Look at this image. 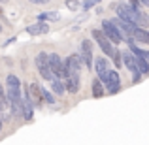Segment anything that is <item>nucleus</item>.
Instances as JSON below:
<instances>
[{"label":"nucleus","instance_id":"nucleus-17","mask_svg":"<svg viewBox=\"0 0 149 145\" xmlns=\"http://www.w3.org/2000/svg\"><path fill=\"white\" fill-rule=\"evenodd\" d=\"M38 21H42V23H57V21H61V13H58V11H42V13L38 15Z\"/></svg>","mask_w":149,"mask_h":145},{"label":"nucleus","instance_id":"nucleus-11","mask_svg":"<svg viewBox=\"0 0 149 145\" xmlns=\"http://www.w3.org/2000/svg\"><path fill=\"white\" fill-rule=\"evenodd\" d=\"M62 81H64L66 92H70V94H77V92H79V89H81V79H79V76H76V74H68V76H66Z\"/></svg>","mask_w":149,"mask_h":145},{"label":"nucleus","instance_id":"nucleus-16","mask_svg":"<svg viewBox=\"0 0 149 145\" xmlns=\"http://www.w3.org/2000/svg\"><path fill=\"white\" fill-rule=\"evenodd\" d=\"M128 51H130L134 57H140V58H143V60L147 62V66H149V51L146 49H140L138 45L134 44V42H128Z\"/></svg>","mask_w":149,"mask_h":145},{"label":"nucleus","instance_id":"nucleus-27","mask_svg":"<svg viewBox=\"0 0 149 145\" xmlns=\"http://www.w3.org/2000/svg\"><path fill=\"white\" fill-rule=\"evenodd\" d=\"M142 2V8H149V0H140Z\"/></svg>","mask_w":149,"mask_h":145},{"label":"nucleus","instance_id":"nucleus-4","mask_svg":"<svg viewBox=\"0 0 149 145\" xmlns=\"http://www.w3.org/2000/svg\"><path fill=\"white\" fill-rule=\"evenodd\" d=\"M100 30L104 32V36L108 38L113 45H117V44H121V42H123V34H121V30L117 28V26L113 25L109 19H104V21H102V28Z\"/></svg>","mask_w":149,"mask_h":145},{"label":"nucleus","instance_id":"nucleus-28","mask_svg":"<svg viewBox=\"0 0 149 145\" xmlns=\"http://www.w3.org/2000/svg\"><path fill=\"white\" fill-rule=\"evenodd\" d=\"M0 2H2V4H6V2H8V0H0Z\"/></svg>","mask_w":149,"mask_h":145},{"label":"nucleus","instance_id":"nucleus-8","mask_svg":"<svg viewBox=\"0 0 149 145\" xmlns=\"http://www.w3.org/2000/svg\"><path fill=\"white\" fill-rule=\"evenodd\" d=\"M64 68H66V76H68V74H76V76H79L81 68H83V62H81L79 53L68 55V57L64 58Z\"/></svg>","mask_w":149,"mask_h":145},{"label":"nucleus","instance_id":"nucleus-13","mask_svg":"<svg viewBox=\"0 0 149 145\" xmlns=\"http://www.w3.org/2000/svg\"><path fill=\"white\" fill-rule=\"evenodd\" d=\"M47 32H49V23L36 21V23L26 26V34H30V36H44V34H47Z\"/></svg>","mask_w":149,"mask_h":145},{"label":"nucleus","instance_id":"nucleus-3","mask_svg":"<svg viewBox=\"0 0 149 145\" xmlns=\"http://www.w3.org/2000/svg\"><path fill=\"white\" fill-rule=\"evenodd\" d=\"M34 64H36V70H38V74H40L42 79L49 81V83L55 79L53 74H51L49 58H47V53H45V51H42V53H38V55H36V58H34Z\"/></svg>","mask_w":149,"mask_h":145},{"label":"nucleus","instance_id":"nucleus-18","mask_svg":"<svg viewBox=\"0 0 149 145\" xmlns=\"http://www.w3.org/2000/svg\"><path fill=\"white\" fill-rule=\"evenodd\" d=\"M91 92H93V98H102L106 94V89L104 85H102V81L98 79V77H95L91 83Z\"/></svg>","mask_w":149,"mask_h":145},{"label":"nucleus","instance_id":"nucleus-12","mask_svg":"<svg viewBox=\"0 0 149 145\" xmlns=\"http://www.w3.org/2000/svg\"><path fill=\"white\" fill-rule=\"evenodd\" d=\"M32 119H34V104L30 102L29 92H26V89H25V91H23V121L30 123Z\"/></svg>","mask_w":149,"mask_h":145},{"label":"nucleus","instance_id":"nucleus-29","mask_svg":"<svg viewBox=\"0 0 149 145\" xmlns=\"http://www.w3.org/2000/svg\"><path fill=\"white\" fill-rule=\"evenodd\" d=\"M0 34H2V25H0Z\"/></svg>","mask_w":149,"mask_h":145},{"label":"nucleus","instance_id":"nucleus-30","mask_svg":"<svg viewBox=\"0 0 149 145\" xmlns=\"http://www.w3.org/2000/svg\"><path fill=\"white\" fill-rule=\"evenodd\" d=\"M0 15H2V8H0Z\"/></svg>","mask_w":149,"mask_h":145},{"label":"nucleus","instance_id":"nucleus-15","mask_svg":"<svg viewBox=\"0 0 149 145\" xmlns=\"http://www.w3.org/2000/svg\"><path fill=\"white\" fill-rule=\"evenodd\" d=\"M132 42H134V44H146V45H149V30L136 28L134 32H132Z\"/></svg>","mask_w":149,"mask_h":145},{"label":"nucleus","instance_id":"nucleus-22","mask_svg":"<svg viewBox=\"0 0 149 145\" xmlns=\"http://www.w3.org/2000/svg\"><path fill=\"white\" fill-rule=\"evenodd\" d=\"M100 2H102V0H85V2H81V10L89 11V10H93V8H96Z\"/></svg>","mask_w":149,"mask_h":145},{"label":"nucleus","instance_id":"nucleus-7","mask_svg":"<svg viewBox=\"0 0 149 145\" xmlns=\"http://www.w3.org/2000/svg\"><path fill=\"white\" fill-rule=\"evenodd\" d=\"M79 57H81V62H83L85 68L93 70V64H95V60H93V42L89 40V38H85V40L81 42Z\"/></svg>","mask_w":149,"mask_h":145},{"label":"nucleus","instance_id":"nucleus-14","mask_svg":"<svg viewBox=\"0 0 149 145\" xmlns=\"http://www.w3.org/2000/svg\"><path fill=\"white\" fill-rule=\"evenodd\" d=\"M121 57H123V64L125 68L130 74H138V64H136V57L130 51H121Z\"/></svg>","mask_w":149,"mask_h":145},{"label":"nucleus","instance_id":"nucleus-23","mask_svg":"<svg viewBox=\"0 0 149 145\" xmlns=\"http://www.w3.org/2000/svg\"><path fill=\"white\" fill-rule=\"evenodd\" d=\"M66 8L70 11H77V10H81V2L79 0H66Z\"/></svg>","mask_w":149,"mask_h":145},{"label":"nucleus","instance_id":"nucleus-6","mask_svg":"<svg viewBox=\"0 0 149 145\" xmlns=\"http://www.w3.org/2000/svg\"><path fill=\"white\" fill-rule=\"evenodd\" d=\"M104 89H106V92L108 94H117V92L121 91V76H119V72L117 70H109L108 72V77H106V81L104 83Z\"/></svg>","mask_w":149,"mask_h":145},{"label":"nucleus","instance_id":"nucleus-20","mask_svg":"<svg viewBox=\"0 0 149 145\" xmlns=\"http://www.w3.org/2000/svg\"><path fill=\"white\" fill-rule=\"evenodd\" d=\"M136 26L138 28H149V15L146 11L140 10L138 11V17H136Z\"/></svg>","mask_w":149,"mask_h":145},{"label":"nucleus","instance_id":"nucleus-9","mask_svg":"<svg viewBox=\"0 0 149 145\" xmlns=\"http://www.w3.org/2000/svg\"><path fill=\"white\" fill-rule=\"evenodd\" d=\"M26 92H29V98L30 102L34 104V108H40L42 104H44V96H42V87L40 83H36V81H30L29 85H26Z\"/></svg>","mask_w":149,"mask_h":145},{"label":"nucleus","instance_id":"nucleus-10","mask_svg":"<svg viewBox=\"0 0 149 145\" xmlns=\"http://www.w3.org/2000/svg\"><path fill=\"white\" fill-rule=\"evenodd\" d=\"M95 72H96V77L104 83L106 81V77H108V72H109V62H108V58L106 57H98V58H95Z\"/></svg>","mask_w":149,"mask_h":145},{"label":"nucleus","instance_id":"nucleus-24","mask_svg":"<svg viewBox=\"0 0 149 145\" xmlns=\"http://www.w3.org/2000/svg\"><path fill=\"white\" fill-rule=\"evenodd\" d=\"M128 6H130L132 10H142V2H140V0H128Z\"/></svg>","mask_w":149,"mask_h":145},{"label":"nucleus","instance_id":"nucleus-25","mask_svg":"<svg viewBox=\"0 0 149 145\" xmlns=\"http://www.w3.org/2000/svg\"><path fill=\"white\" fill-rule=\"evenodd\" d=\"M13 42H17V36H11V38H8V40L2 44V47H8V45H11Z\"/></svg>","mask_w":149,"mask_h":145},{"label":"nucleus","instance_id":"nucleus-26","mask_svg":"<svg viewBox=\"0 0 149 145\" xmlns=\"http://www.w3.org/2000/svg\"><path fill=\"white\" fill-rule=\"evenodd\" d=\"M30 2H32V4H47L49 0H30Z\"/></svg>","mask_w":149,"mask_h":145},{"label":"nucleus","instance_id":"nucleus-19","mask_svg":"<svg viewBox=\"0 0 149 145\" xmlns=\"http://www.w3.org/2000/svg\"><path fill=\"white\" fill-rule=\"evenodd\" d=\"M51 91H53V94L55 96H62L66 92V89H64V81L62 79H57L55 77L53 81H51Z\"/></svg>","mask_w":149,"mask_h":145},{"label":"nucleus","instance_id":"nucleus-21","mask_svg":"<svg viewBox=\"0 0 149 145\" xmlns=\"http://www.w3.org/2000/svg\"><path fill=\"white\" fill-rule=\"evenodd\" d=\"M42 96H44V102H45V104H49V105L57 104V98H55V94H53V92H49L47 89H44V87H42Z\"/></svg>","mask_w":149,"mask_h":145},{"label":"nucleus","instance_id":"nucleus-1","mask_svg":"<svg viewBox=\"0 0 149 145\" xmlns=\"http://www.w3.org/2000/svg\"><path fill=\"white\" fill-rule=\"evenodd\" d=\"M6 96L10 104V113L15 119H23V91H21V79L15 74H8L6 77Z\"/></svg>","mask_w":149,"mask_h":145},{"label":"nucleus","instance_id":"nucleus-5","mask_svg":"<svg viewBox=\"0 0 149 145\" xmlns=\"http://www.w3.org/2000/svg\"><path fill=\"white\" fill-rule=\"evenodd\" d=\"M47 58H49V68H51L53 77H57V79H64V77H66L64 60H62L57 53H47Z\"/></svg>","mask_w":149,"mask_h":145},{"label":"nucleus","instance_id":"nucleus-2","mask_svg":"<svg viewBox=\"0 0 149 145\" xmlns=\"http://www.w3.org/2000/svg\"><path fill=\"white\" fill-rule=\"evenodd\" d=\"M91 34H93V40L98 44V47L102 49V53H104L108 58H113L117 53H119V49H117L115 45H113L111 42H109L108 38L104 36V32H102L100 28H93V32H91Z\"/></svg>","mask_w":149,"mask_h":145}]
</instances>
